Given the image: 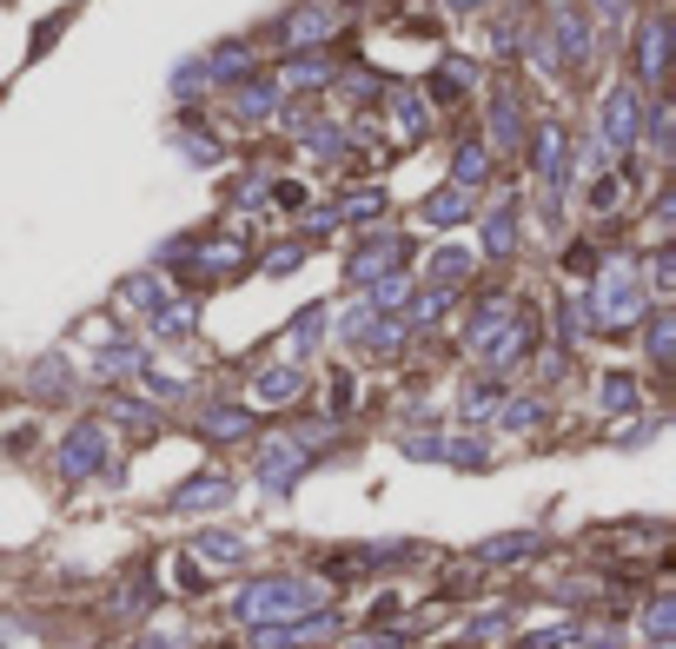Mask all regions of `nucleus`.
<instances>
[{
  "instance_id": "nucleus-23",
  "label": "nucleus",
  "mask_w": 676,
  "mask_h": 649,
  "mask_svg": "<svg viewBox=\"0 0 676 649\" xmlns=\"http://www.w3.org/2000/svg\"><path fill=\"white\" fill-rule=\"evenodd\" d=\"M432 272H438V285H451V279H464V272H471V253H458V246H451Z\"/></svg>"
},
{
  "instance_id": "nucleus-9",
  "label": "nucleus",
  "mask_w": 676,
  "mask_h": 649,
  "mask_svg": "<svg viewBox=\"0 0 676 649\" xmlns=\"http://www.w3.org/2000/svg\"><path fill=\"white\" fill-rule=\"evenodd\" d=\"M226 491H232L226 477H193V483H180V491H173V504H180V511H193V504H226Z\"/></svg>"
},
{
  "instance_id": "nucleus-16",
  "label": "nucleus",
  "mask_w": 676,
  "mask_h": 649,
  "mask_svg": "<svg viewBox=\"0 0 676 649\" xmlns=\"http://www.w3.org/2000/svg\"><path fill=\"white\" fill-rule=\"evenodd\" d=\"M663 40H669V27H663V21H650V27H643V73H650V79L663 73Z\"/></svg>"
},
{
  "instance_id": "nucleus-11",
  "label": "nucleus",
  "mask_w": 676,
  "mask_h": 649,
  "mask_svg": "<svg viewBox=\"0 0 676 649\" xmlns=\"http://www.w3.org/2000/svg\"><path fill=\"white\" fill-rule=\"evenodd\" d=\"M669 352H676V318L656 305V311H650V358H656V365H669Z\"/></svg>"
},
{
  "instance_id": "nucleus-20",
  "label": "nucleus",
  "mask_w": 676,
  "mask_h": 649,
  "mask_svg": "<svg viewBox=\"0 0 676 649\" xmlns=\"http://www.w3.org/2000/svg\"><path fill=\"white\" fill-rule=\"evenodd\" d=\"M511 206H504V212H491V225H484V238H491V253H511Z\"/></svg>"
},
{
  "instance_id": "nucleus-7",
  "label": "nucleus",
  "mask_w": 676,
  "mask_h": 649,
  "mask_svg": "<svg viewBox=\"0 0 676 649\" xmlns=\"http://www.w3.org/2000/svg\"><path fill=\"white\" fill-rule=\"evenodd\" d=\"M425 219H432V225H458V219H471V193H464V186L432 193V199H425Z\"/></svg>"
},
{
  "instance_id": "nucleus-18",
  "label": "nucleus",
  "mask_w": 676,
  "mask_h": 649,
  "mask_svg": "<svg viewBox=\"0 0 676 649\" xmlns=\"http://www.w3.org/2000/svg\"><path fill=\"white\" fill-rule=\"evenodd\" d=\"M451 180H458V186H478V180H484V146H458Z\"/></svg>"
},
{
  "instance_id": "nucleus-1",
  "label": "nucleus",
  "mask_w": 676,
  "mask_h": 649,
  "mask_svg": "<svg viewBox=\"0 0 676 649\" xmlns=\"http://www.w3.org/2000/svg\"><path fill=\"white\" fill-rule=\"evenodd\" d=\"M325 590L318 584H305V577H292V584H252L245 597H239V616H252V623H273V616H292V610H312Z\"/></svg>"
},
{
  "instance_id": "nucleus-5",
  "label": "nucleus",
  "mask_w": 676,
  "mask_h": 649,
  "mask_svg": "<svg viewBox=\"0 0 676 649\" xmlns=\"http://www.w3.org/2000/svg\"><path fill=\"white\" fill-rule=\"evenodd\" d=\"M637 126H643V120H637V94L617 87V94L604 100V139H611V146H637Z\"/></svg>"
},
{
  "instance_id": "nucleus-24",
  "label": "nucleus",
  "mask_w": 676,
  "mask_h": 649,
  "mask_svg": "<svg viewBox=\"0 0 676 649\" xmlns=\"http://www.w3.org/2000/svg\"><path fill=\"white\" fill-rule=\"evenodd\" d=\"M538 550V537H497V543H484V556H531Z\"/></svg>"
},
{
  "instance_id": "nucleus-3",
  "label": "nucleus",
  "mask_w": 676,
  "mask_h": 649,
  "mask_svg": "<svg viewBox=\"0 0 676 649\" xmlns=\"http://www.w3.org/2000/svg\"><path fill=\"white\" fill-rule=\"evenodd\" d=\"M100 457H107L100 425H73V438L60 444V470H67V477H87V470H100Z\"/></svg>"
},
{
  "instance_id": "nucleus-6",
  "label": "nucleus",
  "mask_w": 676,
  "mask_h": 649,
  "mask_svg": "<svg viewBox=\"0 0 676 649\" xmlns=\"http://www.w3.org/2000/svg\"><path fill=\"white\" fill-rule=\"evenodd\" d=\"M398 253H405L398 238H365V246L352 253V279H385L398 266Z\"/></svg>"
},
{
  "instance_id": "nucleus-27",
  "label": "nucleus",
  "mask_w": 676,
  "mask_h": 649,
  "mask_svg": "<svg viewBox=\"0 0 676 649\" xmlns=\"http://www.w3.org/2000/svg\"><path fill=\"white\" fill-rule=\"evenodd\" d=\"M650 285H656V292H669V253H656V259H650Z\"/></svg>"
},
{
  "instance_id": "nucleus-14",
  "label": "nucleus",
  "mask_w": 676,
  "mask_h": 649,
  "mask_svg": "<svg viewBox=\"0 0 676 649\" xmlns=\"http://www.w3.org/2000/svg\"><path fill=\"white\" fill-rule=\"evenodd\" d=\"M200 425H206L213 438H245V431H252V412H232V404H226V412H206Z\"/></svg>"
},
{
  "instance_id": "nucleus-28",
  "label": "nucleus",
  "mask_w": 676,
  "mask_h": 649,
  "mask_svg": "<svg viewBox=\"0 0 676 649\" xmlns=\"http://www.w3.org/2000/svg\"><path fill=\"white\" fill-rule=\"evenodd\" d=\"M564 272H590V246H570V253H564Z\"/></svg>"
},
{
  "instance_id": "nucleus-29",
  "label": "nucleus",
  "mask_w": 676,
  "mask_h": 649,
  "mask_svg": "<svg viewBox=\"0 0 676 649\" xmlns=\"http://www.w3.org/2000/svg\"><path fill=\"white\" fill-rule=\"evenodd\" d=\"M451 8H484V0H451Z\"/></svg>"
},
{
  "instance_id": "nucleus-26",
  "label": "nucleus",
  "mask_w": 676,
  "mask_h": 649,
  "mask_svg": "<svg viewBox=\"0 0 676 649\" xmlns=\"http://www.w3.org/2000/svg\"><path fill=\"white\" fill-rule=\"evenodd\" d=\"M504 425H511V431H531V425H538V404H504Z\"/></svg>"
},
{
  "instance_id": "nucleus-22",
  "label": "nucleus",
  "mask_w": 676,
  "mask_h": 649,
  "mask_svg": "<svg viewBox=\"0 0 676 649\" xmlns=\"http://www.w3.org/2000/svg\"><path fill=\"white\" fill-rule=\"evenodd\" d=\"M239 113H245V120H266V113H273V87H245V94H239Z\"/></svg>"
},
{
  "instance_id": "nucleus-4",
  "label": "nucleus",
  "mask_w": 676,
  "mask_h": 649,
  "mask_svg": "<svg viewBox=\"0 0 676 649\" xmlns=\"http://www.w3.org/2000/svg\"><path fill=\"white\" fill-rule=\"evenodd\" d=\"M299 457H305V444H299V438H286V444H266V451H259V483H266V491H292Z\"/></svg>"
},
{
  "instance_id": "nucleus-17",
  "label": "nucleus",
  "mask_w": 676,
  "mask_h": 649,
  "mask_svg": "<svg viewBox=\"0 0 676 649\" xmlns=\"http://www.w3.org/2000/svg\"><path fill=\"white\" fill-rule=\"evenodd\" d=\"M669 629H676V603H669V597H656V603H650V616H643V636L669 642Z\"/></svg>"
},
{
  "instance_id": "nucleus-25",
  "label": "nucleus",
  "mask_w": 676,
  "mask_h": 649,
  "mask_svg": "<svg viewBox=\"0 0 676 649\" xmlns=\"http://www.w3.org/2000/svg\"><path fill=\"white\" fill-rule=\"evenodd\" d=\"M445 451H451L464 470H484V444H478V438H458V444H445Z\"/></svg>"
},
{
  "instance_id": "nucleus-13",
  "label": "nucleus",
  "mask_w": 676,
  "mask_h": 649,
  "mask_svg": "<svg viewBox=\"0 0 676 649\" xmlns=\"http://www.w3.org/2000/svg\"><path fill=\"white\" fill-rule=\"evenodd\" d=\"M538 173H544L551 186H557V173H564V133H551V126L538 133Z\"/></svg>"
},
{
  "instance_id": "nucleus-12",
  "label": "nucleus",
  "mask_w": 676,
  "mask_h": 649,
  "mask_svg": "<svg viewBox=\"0 0 676 649\" xmlns=\"http://www.w3.org/2000/svg\"><path fill=\"white\" fill-rule=\"evenodd\" d=\"M491 133H497V152L518 146V107H511V94H497V107H491Z\"/></svg>"
},
{
  "instance_id": "nucleus-8",
  "label": "nucleus",
  "mask_w": 676,
  "mask_h": 649,
  "mask_svg": "<svg viewBox=\"0 0 676 649\" xmlns=\"http://www.w3.org/2000/svg\"><path fill=\"white\" fill-rule=\"evenodd\" d=\"M193 556H206V563H245L252 543H245V537H226V530H206V537L193 543Z\"/></svg>"
},
{
  "instance_id": "nucleus-2",
  "label": "nucleus",
  "mask_w": 676,
  "mask_h": 649,
  "mask_svg": "<svg viewBox=\"0 0 676 649\" xmlns=\"http://www.w3.org/2000/svg\"><path fill=\"white\" fill-rule=\"evenodd\" d=\"M590 318H597L604 332H617V324H637V318H643V292H637V279H630V266H611V272L597 279Z\"/></svg>"
},
{
  "instance_id": "nucleus-10",
  "label": "nucleus",
  "mask_w": 676,
  "mask_h": 649,
  "mask_svg": "<svg viewBox=\"0 0 676 649\" xmlns=\"http://www.w3.org/2000/svg\"><path fill=\"white\" fill-rule=\"evenodd\" d=\"M299 384H305V378H299L292 365H279V371H266V378H259V384H252V391H259L266 404H286V397H299Z\"/></svg>"
},
{
  "instance_id": "nucleus-15",
  "label": "nucleus",
  "mask_w": 676,
  "mask_h": 649,
  "mask_svg": "<svg viewBox=\"0 0 676 649\" xmlns=\"http://www.w3.org/2000/svg\"><path fill=\"white\" fill-rule=\"evenodd\" d=\"M557 47H564L570 66L583 60V21H577V14H557Z\"/></svg>"
},
{
  "instance_id": "nucleus-21",
  "label": "nucleus",
  "mask_w": 676,
  "mask_h": 649,
  "mask_svg": "<svg viewBox=\"0 0 676 649\" xmlns=\"http://www.w3.org/2000/svg\"><path fill=\"white\" fill-rule=\"evenodd\" d=\"M604 404L611 412H637V384L630 378H604Z\"/></svg>"
},
{
  "instance_id": "nucleus-19",
  "label": "nucleus",
  "mask_w": 676,
  "mask_h": 649,
  "mask_svg": "<svg viewBox=\"0 0 676 649\" xmlns=\"http://www.w3.org/2000/svg\"><path fill=\"white\" fill-rule=\"evenodd\" d=\"M464 87H471V66H445V73L432 79V94H438V100H458Z\"/></svg>"
}]
</instances>
